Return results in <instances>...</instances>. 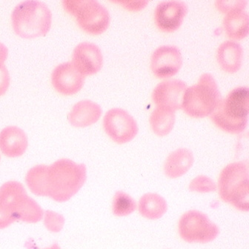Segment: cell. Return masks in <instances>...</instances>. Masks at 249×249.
<instances>
[{
	"instance_id": "cell-10",
	"label": "cell",
	"mask_w": 249,
	"mask_h": 249,
	"mask_svg": "<svg viewBox=\"0 0 249 249\" xmlns=\"http://www.w3.org/2000/svg\"><path fill=\"white\" fill-rule=\"evenodd\" d=\"M182 62V53L178 46L164 45L158 47L151 53L150 67L154 76L165 79L178 73Z\"/></svg>"
},
{
	"instance_id": "cell-29",
	"label": "cell",
	"mask_w": 249,
	"mask_h": 249,
	"mask_svg": "<svg viewBox=\"0 0 249 249\" xmlns=\"http://www.w3.org/2000/svg\"><path fill=\"white\" fill-rule=\"evenodd\" d=\"M61 249V248L59 247V245L57 244V243H53L52 246H51L50 247L46 248V249Z\"/></svg>"
},
{
	"instance_id": "cell-22",
	"label": "cell",
	"mask_w": 249,
	"mask_h": 249,
	"mask_svg": "<svg viewBox=\"0 0 249 249\" xmlns=\"http://www.w3.org/2000/svg\"><path fill=\"white\" fill-rule=\"evenodd\" d=\"M137 209L136 201L128 194L117 191L112 202V213L117 216H126L134 213Z\"/></svg>"
},
{
	"instance_id": "cell-5",
	"label": "cell",
	"mask_w": 249,
	"mask_h": 249,
	"mask_svg": "<svg viewBox=\"0 0 249 249\" xmlns=\"http://www.w3.org/2000/svg\"><path fill=\"white\" fill-rule=\"evenodd\" d=\"M222 97L213 75L202 73L195 84L185 89L181 108L189 117L204 118L212 114Z\"/></svg>"
},
{
	"instance_id": "cell-21",
	"label": "cell",
	"mask_w": 249,
	"mask_h": 249,
	"mask_svg": "<svg viewBox=\"0 0 249 249\" xmlns=\"http://www.w3.org/2000/svg\"><path fill=\"white\" fill-rule=\"evenodd\" d=\"M175 120V111L156 106L150 115L149 123L156 135L165 137L173 129Z\"/></svg>"
},
{
	"instance_id": "cell-13",
	"label": "cell",
	"mask_w": 249,
	"mask_h": 249,
	"mask_svg": "<svg viewBox=\"0 0 249 249\" xmlns=\"http://www.w3.org/2000/svg\"><path fill=\"white\" fill-rule=\"evenodd\" d=\"M186 83L178 79H168L158 83L152 91V100L158 107L176 111L181 108Z\"/></svg>"
},
{
	"instance_id": "cell-23",
	"label": "cell",
	"mask_w": 249,
	"mask_h": 249,
	"mask_svg": "<svg viewBox=\"0 0 249 249\" xmlns=\"http://www.w3.org/2000/svg\"><path fill=\"white\" fill-rule=\"evenodd\" d=\"M190 192L206 194L215 192L217 185L212 178L205 175H199L191 181L189 186Z\"/></svg>"
},
{
	"instance_id": "cell-14",
	"label": "cell",
	"mask_w": 249,
	"mask_h": 249,
	"mask_svg": "<svg viewBox=\"0 0 249 249\" xmlns=\"http://www.w3.org/2000/svg\"><path fill=\"white\" fill-rule=\"evenodd\" d=\"M85 76L75 69L71 62H64L55 68L52 73V83L58 93L71 96L84 86Z\"/></svg>"
},
{
	"instance_id": "cell-15",
	"label": "cell",
	"mask_w": 249,
	"mask_h": 249,
	"mask_svg": "<svg viewBox=\"0 0 249 249\" xmlns=\"http://www.w3.org/2000/svg\"><path fill=\"white\" fill-rule=\"evenodd\" d=\"M28 137L23 130L8 126L0 131V151L8 158H19L28 148Z\"/></svg>"
},
{
	"instance_id": "cell-28",
	"label": "cell",
	"mask_w": 249,
	"mask_h": 249,
	"mask_svg": "<svg viewBox=\"0 0 249 249\" xmlns=\"http://www.w3.org/2000/svg\"><path fill=\"white\" fill-rule=\"evenodd\" d=\"M8 50L4 44L0 42V67L3 66L4 62L8 57Z\"/></svg>"
},
{
	"instance_id": "cell-11",
	"label": "cell",
	"mask_w": 249,
	"mask_h": 249,
	"mask_svg": "<svg viewBox=\"0 0 249 249\" xmlns=\"http://www.w3.org/2000/svg\"><path fill=\"white\" fill-rule=\"evenodd\" d=\"M189 7L181 0H162L154 10V21L161 31L173 32L182 25Z\"/></svg>"
},
{
	"instance_id": "cell-16",
	"label": "cell",
	"mask_w": 249,
	"mask_h": 249,
	"mask_svg": "<svg viewBox=\"0 0 249 249\" xmlns=\"http://www.w3.org/2000/svg\"><path fill=\"white\" fill-rule=\"evenodd\" d=\"M244 51L240 42L236 40L224 41L216 49L218 64L228 73L238 71L243 64Z\"/></svg>"
},
{
	"instance_id": "cell-30",
	"label": "cell",
	"mask_w": 249,
	"mask_h": 249,
	"mask_svg": "<svg viewBox=\"0 0 249 249\" xmlns=\"http://www.w3.org/2000/svg\"><path fill=\"white\" fill-rule=\"evenodd\" d=\"M0 159H1V157H0Z\"/></svg>"
},
{
	"instance_id": "cell-26",
	"label": "cell",
	"mask_w": 249,
	"mask_h": 249,
	"mask_svg": "<svg viewBox=\"0 0 249 249\" xmlns=\"http://www.w3.org/2000/svg\"><path fill=\"white\" fill-rule=\"evenodd\" d=\"M111 2L122 5L124 8L132 11H140L149 3L148 0H112Z\"/></svg>"
},
{
	"instance_id": "cell-25",
	"label": "cell",
	"mask_w": 249,
	"mask_h": 249,
	"mask_svg": "<svg viewBox=\"0 0 249 249\" xmlns=\"http://www.w3.org/2000/svg\"><path fill=\"white\" fill-rule=\"evenodd\" d=\"M247 0H216L215 6L225 14L237 10H245L247 5Z\"/></svg>"
},
{
	"instance_id": "cell-9",
	"label": "cell",
	"mask_w": 249,
	"mask_h": 249,
	"mask_svg": "<svg viewBox=\"0 0 249 249\" xmlns=\"http://www.w3.org/2000/svg\"><path fill=\"white\" fill-rule=\"evenodd\" d=\"M103 128L114 142L128 143L138 134L137 121L126 110L121 107H113L103 117Z\"/></svg>"
},
{
	"instance_id": "cell-6",
	"label": "cell",
	"mask_w": 249,
	"mask_h": 249,
	"mask_svg": "<svg viewBox=\"0 0 249 249\" xmlns=\"http://www.w3.org/2000/svg\"><path fill=\"white\" fill-rule=\"evenodd\" d=\"M35 199L27 195L23 185L8 181L0 187V229H5L14 222L26 223Z\"/></svg>"
},
{
	"instance_id": "cell-4",
	"label": "cell",
	"mask_w": 249,
	"mask_h": 249,
	"mask_svg": "<svg viewBox=\"0 0 249 249\" xmlns=\"http://www.w3.org/2000/svg\"><path fill=\"white\" fill-rule=\"evenodd\" d=\"M11 23L14 32L20 37L44 36L52 27V13L46 4L40 1H24L13 10Z\"/></svg>"
},
{
	"instance_id": "cell-19",
	"label": "cell",
	"mask_w": 249,
	"mask_h": 249,
	"mask_svg": "<svg viewBox=\"0 0 249 249\" xmlns=\"http://www.w3.org/2000/svg\"><path fill=\"white\" fill-rule=\"evenodd\" d=\"M223 28L232 40L244 39L249 35V16L245 10H237L225 14Z\"/></svg>"
},
{
	"instance_id": "cell-24",
	"label": "cell",
	"mask_w": 249,
	"mask_h": 249,
	"mask_svg": "<svg viewBox=\"0 0 249 249\" xmlns=\"http://www.w3.org/2000/svg\"><path fill=\"white\" fill-rule=\"evenodd\" d=\"M44 224L48 230L52 232H59L65 224V219L62 215L52 211H47L44 217Z\"/></svg>"
},
{
	"instance_id": "cell-1",
	"label": "cell",
	"mask_w": 249,
	"mask_h": 249,
	"mask_svg": "<svg viewBox=\"0 0 249 249\" xmlns=\"http://www.w3.org/2000/svg\"><path fill=\"white\" fill-rule=\"evenodd\" d=\"M86 179L87 170L84 164L69 159L59 160L50 166L46 165L41 196H49L56 202H66L78 193Z\"/></svg>"
},
{
	"instance_id": "cell-3",
	"label": "cell",
	"mask_w": 249,
	"mask_h": 249,
	"mask_svg": "<svg viewBox=\"0 0 249 249\" xmlns=\"http://www.w3.org/2000/svg\"><path fill=\"white\" fill-rule=\"evenodd\" d=\"M218 191L222 200L240 212H249V161H236L225 166L218 179Z\"/></svg>"
},
{
	"instance_id": "cell-2",
	"label": "cell",
	"mask_w": 249,
	"mask_h": 249,
	"mask_svg": "<svg viewBox=\"0 0 249 249\" xmlns=\"http://www.w3.org/2000/svg\"><path fill=\"white\" fill-rule=\"evenodd\" d=\"M249 113V90L239 86L222 97L209 117L216 127L229 134H239L247 128Z\"/></svg>"
},
{
	"instance_id": "cell-17",
	"label": "cell",
	"mask_w": 249,
	"mask_h": 249,
	"mask_svg": "<svg viewBox=\"0 0 249 249\" xmlns=\"http://www.w3.org/2000/svg\"><path fill=\"white\" fill-rule=\"evenodd\" d=\"M103 114L100 105L89 100L78 102L69 113V121L76 128H85L97 123Z\"/></svg>"
},
{
	"instance_id": "cell-27",
	"label": "cell",
	"mask_w": 249,
	"mask_h": 249,
	"mask_svg": "<svg viewBox=\"0 0 249 249\" xmlns=\"http://www.w3.org/2000/svg\"><path fill=\"white\" fill-rule=\"evenodd\" d=\"M10 86V75L5 65L0 67V97L6 93Z\"/></svg>"
},
{
	"instance_id": "cell-12",
	"label": "cell",
	"mask_w": 249,
	"mask_h": 249,
	"mask_svg": "<svg viewBox=\"0 0 249 249\" xmlns=\"http://www.w3.org/2000/svg\"><path fill=\"white\" fill-rule=\"evenodd\" d=\"M71 63L85 77L95 74L103 67L101 49L93 42H80L73 49Z\"/></svg>"
},
{
	"instance_id": "cell-8",
	"label": "cell",
	"mask_w": 249,
	"mask_h": 249,
	"mask_svg": "<svg viewBox=\"0 0 249 249\" xmlns=\"http://www.w3.org/2000/svg\"><path fill=\"white\" fill-rule=\"evenodd\" d=\"M178 231L181 239L187 243L206 244L218 237L220 229L206 213L190 210L181 216Z\"/></svg>"
},
{
	"instance_id": "cell-7",
	"label": "cell",
	"mask_w": 249,
	"mask_h": 249,
	"mask_svg": "<svg viewBox=\"0 0 249 249\" xmlns=\"http://www.w3.org/2000/svg\"><path fill=\"white\" fill-rule=\"evenodd\" d=\"M62 5L79 27L89 35H101L108 28L110 13L97 0H64Z\"/></svg>"
},
{
	"instance_id": "cell-18",
	"label": "cell",
	"mask_w": 249,
	"mask_h": 249,
	"mask_svg": "<svg viewBox=\"0 0 249 249\" xmlns=\"http://www.w3.org/2000/svg\"><path fill=\"white\" fill-rule=\"evenodd\" d=\"M195 158L189 148H179L172 151L164 163V173L171 179L180 178L193 165Z\"/></svg>"
},
{
	"instance_id": "cell-20",
	"label": "cell",
	"mask_w": 249,
	"mask_h": 249,
	"mask_svg": "<svg viewBox=\"0 0 249 249\" xmlns=\"http://www.w3.org/2000/svg\"><path fill=\"white\" fill-rule=\"evenodd\" d=\"M140 215L148 220H159L168 210L166 200L156 193H147L139 200Z\"/></svg>"
}]
</instances>
